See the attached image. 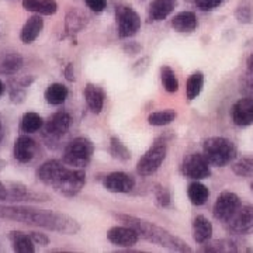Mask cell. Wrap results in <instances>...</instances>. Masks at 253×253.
Listing matches in <instances>:
<instances>
[{"label": "cell", "instance_id": "9a60e30c", "mask_svg": "<svg viewBox=\"0 0 253 253\" xmlns=\"http://www.w3.org/2000/svg\"><path fill=\"white\" fill-rule=\"evenodd\" d=\"M107 239L113 245L131 248L139 241V235H138L135 229H132L131 226H113V228H110L109 232H107Z\"/></svg>", "mask_w": 253, "mask_h": 253}, {"label": "cell", "instance_id": "7a4b0ae2", "mask_svg": "<svg viewBox=\"0 0 253 253\" xmlns=\"http://www.w3.org/2000/svg\"><path fill=\"white\" fill-rule=\"evenodd\" d=\"M37 177L46 186L65 197H75L79 194L86 183V173L83 169L66 168V163L51 159L37 169Z\"/></svg>", "mask_w": 253, "mask_h": 253}, {"label": "cell", "instance_id": "7402d4cb", "mask_svg": "<svg viewBox=\"0 0 253 253\" xmlns=\"http://www.w3.org/2000/svg\"><path fill=\"white\" fill-rule=\"evenodd\" d=\"M170 24L177 33H191L197 28V16L193 11H180L172 18Z\"/></svg>", "mask_w": 253, "mask_h": 253}, {"label": "cell", "instance_id": "7c38bea8", "mask_svg": "<svg viewBox=\"0 0 253 253\" xmlns=\"http://www.w3.org/2000/svg\"><path fill=\"white\" fill-rule=\"evenodd\" d=\"M135 186V179L126 172L109 173L103 179V187L110 193H129Z\"/></svg>", "mask_w": 253, "mask_h": 253}, {"label": "cell", "instance_id": "74e56055", "mask_svg": "<svg viewBox=\"0 0 253 253\" xmlns=\"http://www.w3.org/2000/svg\"><path fill=\"white\" fill-rule=\"evenodd\" d=\"M63 73H65V78H66L68 81H71V82L75 81V72H73V63H68V66L65 68V71H63Z\"/></svg>", "mask_w": 253, "mask_h": 253}, {"label": "cell", "instance_id": "f1b7e54d", "mask_svg": "<svg viewBox=\"0 0 253 253\" xmlns=\"http://www.w3.org/2000/svg\"><path fill=\"white\" fill-rule=\"evenodd\" d=\"M161 79H162L163 89L168 93H176L179 90V81L177 76L170 66L163 65L161 68Z\"/></svg>", "mask_w": 253, "mask_h": 253}, {"label": "cell", "instance_id": "ffe728a7", "mask_svg": "<svg viewBox=\"0 0 253 253\" xmlns=\"http://www.w3.org/2000/svg\"><path fill=\"white\" fill-rule=\"evenodd\" d=\"M212 236V224L204 215L193 219V238L197 244H207Z\"/></svg>", "mask_w": 253, "mask_h": 253}, {"label": "cell", "instance_id": "d6a6232c", "mask_svg": "<svg viewBox=\"0 0 253 253\" xmlns=\"http://www.w3.org/2000/svg\"><path fill=\"white\" fill-rule=\"evenodd\" d=\"M155 200H156V204L159 207H169L170 206V193H169V190L158 184L155 187Z\"/></svg>", "mask_w": 253, "mask_h": 253}, {"label": "cell", "instance_id": "5b68a950", "mask_svg": "<svg viewBox=\"0 0 253 253\" xmlns=\"http://www.w3.org/2000/svg\"><path fill=\"white\" fill-rule=\"evenodd\" d=\"M94 154V145L90 139L79 136L72 139L63 149L62 161L68 166L83 169L90 163Z\"/></svg>", "mask_w": 253, "mask_h": 253}, {"label": "cell", "instance_id": "3957f363", "mask_svg": "<svg viewBox=\"0 0 253 253\" xmlns=\"http://www.w3.org/2000/svg\"><path fill=\"white\" fill-rule=\"evenodd\" d=\"M114 217L117 218L118 221H121L124 225L135 229L138 235L146 239L148 242H152V244L172 249V251H177V252H191V248L183 239L163 229L162 226L155 225L146 219L128 215V214H116Z\"/></svg>", "mask_w": 253, "mask_h": 253}, {"label": "cell", "instance_id": "8d00e7d4", "mask_svg": "<svg viewBox=\"0 0 253 253\" xmlns=\"http://www.w3.org/2000/svg\"><path fill=\"white\" fill-rule=\"evenodd\" d=\"M30 236H31V239L34 241V244L40 245V246H46V245L49 244V238H48L45 234H41V232L33 231V232H30Z\"/></svg>", "mask_w": 253, "mask_h": 253}, {"label": "cell", "instance_id": "1f68e13d", "mask_svg": "<svg viewBox=\"0 0 253 253\" xmlns=\"http://www.w3.org/2000/svg\"><path fill=\"white\" fill-rule=\"evenodd\" d=\"M232 172L239 177H253V158H244L234 163Z\"/></svg>", "mask_w": 253, "mask_h": 253}, {"label": "cell", "instance_id": "52a82bcc", "mask_svg": "<svg viewBox=\"0 0 253 253\" xmlns=\"http://www.w3.org/2000/svg\"><path fill=\"white\" fill-rule=\"evenodd\" d=\"M117 33L120 38H129L135 36L141 28V17L129 6H117L116 9Z\"/></svg>", "mask_w": 253, "mask_h": 253}, {"label": "cell", "instance_id": "4dcf8cb0", "mask_svg": "<svg viewBox=\"0 0 253 253\" xmlns=\"http://www.w3.org/2000/svg\"><path fill=\"white\" fill-rule=\"evenodd\" d=\"M110 151H111L113 158H116V159L121 161V162H126V161L131 159L129 149L126 148V144H123L116 136H113L111 141H110Z\"/></svg>", "mask_w": 253, "mask_h": 253}, {"label": "cell", "instance_id": "44dd1931", "mask_svg": "<svg viewBox=\"0 0 253 253\" xmlns=\"http://www.w3.org/2000/svg\"><path fill=\"white\" fill-rule=\"evenodd\" d=\"M23 7L34 14L52 16L58 11V3L55 0H23Z\"/></svg>", "mask_w": 253, "mask_h": 253}, {"label": "cell", "instance_id": "484cf974", "mask_svg": "<svg viewBox=\"0 0 253 253\" xmlns=\"http://www.w3.org/2000/svg\"><path fill=\"white\" fill-rule=\"evenodd\" d=\"M44 126V120L40 114H37L34 111H28L26 113L21 121H20V129L24 134H34L41 131V128Z\"/></svg>", "mask_w": 253, "mask_h": 253}, {"label": "cell", "instance_id": "7bdbcfd3", "mask_svg": "<svg viewBox=\"0 0 253 253\" xmlns=\"http://www.w3.org/2000/svg\"><path fill=\"white\" fill-rule=\"evenodd\" d=\"M249 87H251V90L253 91V75H252V79H251V82H249Z\"/></svg>", "mask_w": 253, "mask_h": 253}, {"label": "cell", "instance_id": "e0dca14e", "mask_svg": "<svg viewBox=\"0 0 253 253\" xmlns=\"http://www.w3.org/2000/svg\"><path fill=\"white\" fill-rule=\"evenodd\" d=\"M84 99L86 103L89 106V109L94 113V114H99L101 113V110L104 107V91L103 89L97 86V84H93V83H87L86 87H84Z\"/></svg>", "mask_w": 253, "mask_h": 253}, {"label": "cell", "instance_id": "6da1fadb", "mask_svg": "<svg viewBox=\"0 0 253 253\" xmlns=\"http://www.w3.org/2000/svg\"><path fill=\"white\" fill-rule=\"evenodd\" d=\"M0 218L38 226L63 235H76L81 225L72 217L51 210H40L26 206H0Z\"/></svg>", "mask_w": 253, "mask_h": 253}, {"label": "cell", "instance_id": "4fadbf2b", "mask_svg": "<svg viewBox=\"0 0 253 253\" xmlns=\"http://www.w3.org/2000/svg\"><path fill=\"white\" fill-rule=\"evenodd\" d=\"M37 151H38V145L31 136L20 135L14 141L13 155L18 163L31 162L36 158Z\"/></svg>", "mask_w": 253, "mask_h": 253}, {"label": "cell", "instance_id": "4316f807", "mask_svg": "<svg viewBox=\"0 0 253 253\" xmlns=\"http://www.w3.org/2000/svg\"><path fill=\"white\" fill-rule=\"evenodd\" d=\"M187 196L191 204L194 206H203L207 203L208 197H210V190L207 189L206 184L200 183V181H193L190 183L187 187Z\"/></svg>", "mask_w": 253, "mask_h": 253}, {"label": "cell", "instance_id": "ac0fdd59", "mask_svg": "<svg viewBox=\"0 0 253 253\" xmlns=\"http://www.w3.org/2000/svg\"><path fill=\"white\" fill-rule=\"evenodd\" d=\"M89 18L79 9H71L65 17V31L69 36H75L87 26Z\"/></svg>", "mask_w": 253, "mask_h": 253}, {"label": "cell", "instance_id": "ab89813d", "mask_svg": "<svg viewBox=\"0 0 253 253\" xmlns=\"http://www.w3.org/2000/svg\"><path fill=\"white\" fill-rule=\"evenodd\" d=\"M248 71H249V72H253V52L251 54V56L248 58Z\"/></svg>", "mask_w": 253, "mask_h": 253}, {"label": "cell", "instance_id": "277c9868", "mask_svg": "<svg viewBox=\"0 0 253 253\" xmlns=\"http://www.w3.org/2000/svg\"><path fill=\"white\" fill-rule=\"evenodd\" d=\"M204 156L211 166L224 168L236 158L235 144L224 136H212L204 141Z\"/></svg>", "mask_w": 253, "mask_h": 253}, {"label": "cell", "instance_id": "2e32d148", "mask_svg": "<svg viewBox=\"0 0 253 253\" xmlns=\"http://www.w3.org/2000/svg\"><path fill=\"white\" fill-rule=\"evenodd\" d=\"M44 28V20L41 14H33L27 18L26 24L23 26L20 31V40L23 44H33L37 38L40 37L41 31Z\"/></svg>", "mask_w": 253, "mask_h": 253}, {"label": "cell", "instance_id": "d6986e66", "mask_svg": "<svg viewBox=\"0 0 253 253\" xmlns=\"http://www.w3.org/2000/svg\"><path fill=\"white\" fill-rule=\"evenodd\" d=\"M176 0H152L149 4L148 16L152 21H162L176 7Z\"/></svg>", "mask_w": 253, "mask_h": 253}, {"label": "cell", "instance_id": "603a6c76", "mask_svg": "<svg viewBox=\"0 0 253 253\" xmlns=\"http://www.w3.org/2000/svg\"><path fill=\"white\" fill-rule=\"evenodd\" d=\"M10 242L13 245V251L18 253H33L36 252L34 241L31 239L30 234H24L21 231H11L10 232Z\"/></svg>", "mask_w": 253, "mask_h": 253}, {"label": "cell", "instance_id": "e575fe53", "mask_svg": "<svg viewBox=\"0 0 253 253\" xmlns=\"http://www.w3.org/2000/svg\"><path fill=\"white\" fill-rule=\"evenodd\" d=\"M224 0H194V4L197 6V9L203 11H210V10L217 9L218 6H221Z\"/></svg>", "mask_w": 253, "mask_h": 253}, {"label": "cell", "instance_id": "cb8c5ba5", "mask_svg": "<svg viewBox=\"0 0 253 253\" xmlns=\"http://www.w3.org/2000/svg\"><path fill=\"white\" fill-rule=\"evenodd\" d=\"M68 94H69V90H68V87L65 84H62V83H51L46 87L44 97H45L48 104H51V106H61V104H63L66 101Z\"/></svg>", "mask_w": 253, "mask_h": 253}, {"label": "cell", "instance_id": "8fae6325", "mask_svg": "<svg viewBox=\"0 0 253 253\" xmlns=\"http://www.w3.org/2000/svg\"><path fill=\"white\" fill-rule=\"evenodd\" d=\"M232 234H246L253 229V206H241L226 222Z\"/></svg>", "mask_w": 253, "mask_h": 253}, {"label": "cell", "instance_id": "5bb4252c", "mask_svg": "<svg viewBox=\"0 0 253 253\" xmlns=\"http://www.w3.org/2000/svg\"><path fill=\"white\" fill-rule=\"evenodd\" d=\"M231 116L234 124L238 126H249L253 124V99L244 97L239 99L232 106Z\"/></svg>", "mask_w": 253, "mask_h": 253}, {"label": "cell", "instance_id": "b9f144b4", "mask_svg": "<svg viewBox=\"0 0 253 253\" xmlns=\"http://www.w3.org/2000/svg\"><path fill=\"white\" fill-rule=\"evenodd\" d=\"M3 138V126H1V121H0V141Z\"/></svg>", "mask_w": 253, "mask_h": 253}, {"label": "cell", "instance_id": "30bf717a", "mask_svg": "<svg viewBox=\"0 0 253 253\" xmlns=\"http://www.w3.org/2000/svg\"><path fill=\"white\" fill-rule=\"evenodd\" d=\"M241 200L232 191H224L218 196L217 201L212 208V214L218 221L221 222H228L232 215L236 212V210L241 207Z\"/></svg>", "mask_w": 253, "mask_h": 253}, {"label": "cell", "instance_id": "8992f818", "mask_svg": "<svg viewBox=\"0 0 253 253\" xmlns=\"http://www.w3.org/2000/svg\"><path fill=\"white\" fill-rule=\"evenodd\" d=\"M168 148L165 141H156L136 163V173L142 177H148L154 174L166 159Z\"/></svg>", "mask_w": 253, "mask_h": 253}, {"label": "cell", "instance_id": "f546056e", "mask_svg": "<svg viewBox=\"0 0 253 253\" xmlns=\"http://www.w3.org/2000/svg\"><path fill=\"white\" fill-rule=\"evenodd\" d=\"M176 117H177V113L174 110H162V111H155L152 114H149L148 123H149V126H163L170 124Z\"/></svg>", "mask_w": 253, "mask_h": 253}, {"label": "cell", "instance_id": "d4e9b609", "mask_svg": "<svg viewBox=\"0 0 253 253\" xmlns=\"http://www.w3.org/2000/svg\"><path fill=\"white\" fill-rule=\"evenodd\" d=\"M23 58L17 52L3 54L0 58V75H14L23 68Z\"/></svg>", "mask_w": 253, "mask_h": 253}, {"label": "cell", "instance_id": "d590c367", "mask_svg": "<svg viewBox=\"0 0 253 253\" xmlns=\"http://www.w3.org/2000/svg\"><path fill=\"white\" fill-rule=\"evenodd\" d=\"M84 1H86V6L94 13H101L107 7V0H84Z\"/></svg>", "mask_w": 253, "mask_h": 253}, {"label": "cell", "instance_id": "9c48e42d", "mask_svg": "<svg viewBox=\"0 0 253 253\" xmlns=\"http://www.w3.org/2000/svg\"><path fill=\"white\" fill-rule=\"evenodd\" d=\"M181 173L189 179L201 180V179H207L211 176V169H210V163L204 155L190 154L183 159Z\"/></svg>", "mask_w": 253, "mask_h": 253}, {"label": "cell", "instance_id": "f35d334b", "mask_svg": "<svg viewBox=\"0 0 253 253\" xmlns=\"http://www.w3.org/2000/svg\"><path fill=\"white\" fill-rule=\"evenodd\" d=\"M6 200H9V189L6 184L0 181V201H6Z\"/></svg>", "mask_w": 253, "mask_h": 253}, {"label": "cell", "instance_id": "ee69618b", "mask_svg": "<svg viewBox=\"0 0 253 253\" xmlns=\"http://www.w3.org/2000/svg\"><path fill=\"white\" fill-rule=\"evenodd\" d=\"M251 189H252V191H253V181H252V184H251Z\"/></svg>", "mask_w": 253, "mask_h": 253}, {"label": "cell", "instance_id": "60d3db41", "mask_svg": "<svg viewBox=\"0 0 253 253\" xmlns=\"http://www.w3.org/2000/svg\"><path fill=\"white\" fill-rule=\"evenodd\" d=\"M3 93H4V83L0 81V96H1Z\"/></svg>", "mask_w": 253, "mask_h": 253}, {"label": "cell", "instance_id": "ba28073f", "mask_svg": "<svg viewBox=\"0 0 253 253\" xmlns=\"http://www.w3.org/2000/svg\"><path fill=\"white\" fill-rule=\"evenodd\" d=\"M72 118L66 111H56L44 123V136L48 142H56L61 139L71 128Z\"/></svg>", "mask_w": 253, "mask_h": 253}, {"label": "cell", "instance_id": "836d02e7", "mask_svg": "<svg viewBox=\"0 0 253 253\" xmlns=\"http://www.w3.org/2000/svg\"><path fill=\"white\" fill-rule=\"evenodd\" d=\"M235 17L244 24L252 23V9L249 6H239L235 11Z\"/></svg>", "mask_w": 253, "mask_h": 253}, {"label": "cell", "instance_id": "83f0119b", "mask_svg": "<svg viewBox=\"0 0 253 253\" xmlns=\"http://www.w3.org/2000/svg\"><path fill=\"white\" fill-rule=\"evenodd\" d=\"M204 86V75L201 72L191 73L186 83V97L187 100H194L199 96Z\"/></svg>", "mask_w": 253, "mask_h": 253}]
</instances>
